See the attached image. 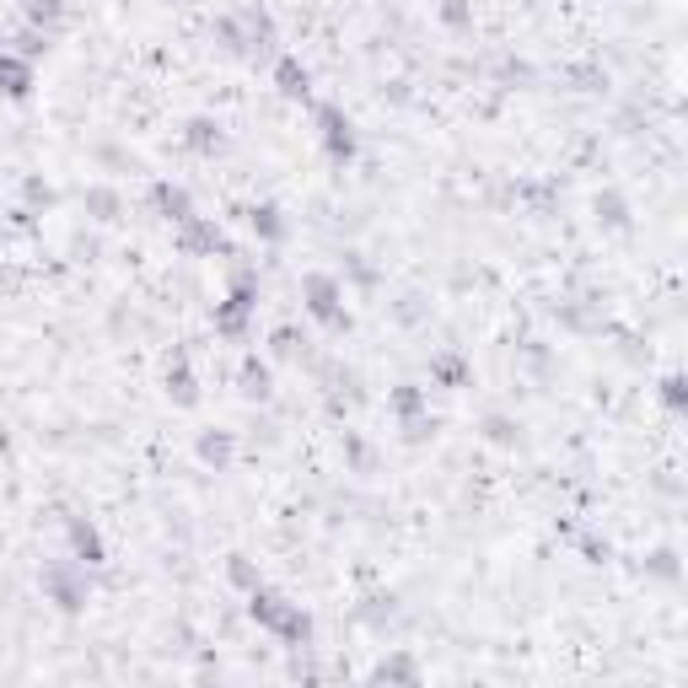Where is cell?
I'll return each instance as SVG.
<instances>
[{"mask_svg":"<svg viewBox=\"0 0 688 688\" xmlns=\"http://www.w3.org/2000/svg\"><path fill=\"white\" fill-rule=\"evenodd\" d=\"M248 619L264 629V634H275V640H280L285 651H302V645L313 651V634H317L313 614H307V608H302L296 597L275 592L269 581H258V586L248 592Z\"/></svg>","mask_w":688,"mask_h":688,"instance_id":"cell-1","label":"cell"},{"mask_svg":"<svg viewBox=\"0 0 688 688\" xmlns=\"http://www.w3.org/2000/svg\"><path fill=\"white\" fill-rule=\"evenodd\" d=\"M253 313H258V275H253V264H243L237 253H232V285H226V296L215 302V334L221 339H232V345H243L253 334Z\"/></svg>","mask_w":688,"mask_h":688,"instance_id":"cell-2","label":"cell"},{"mask_svg":"<svg viewBox=\"0 0 688 688\" xmlns=\"http://www.w3.org/2000/svg\"><path fill=\"white\" fill-rule=\"evenodd\" d=\"M38 586H44V603H55L60 614H86V603H92V564L81 560H49L38 570Z\"/></svg>","mask_w":688,"mask_h":688,"instance_id":"cell-3","label":"cell"},{"mask_svg":"<svg viewBox=\"0 0 688 688\" xmlns=\"http://www.w3.org/2000/svg\"><path fill=\"white\" fill-rule=\"evenodd\" d=\"M302 307L317 328L328 334H350V307H345V280L328 269H307L302 275Z\"/></svg>","mask_w":688,"mask_h":688,"instance_id":"cell-4","label":"cell"},{"mask_svg":"<svg viewBox=\"0 0 688 688\" xmlns=\"http://www.w3.org/2000/svg\"><path fill=\"white\" fill-rule=\"evenodd\" d=\"M313 125H317V145L334 167H350L361 156V135H355V119L339 108V103H313Z\"/></svg>","mask_w":688,"mask_h":688,"instance_id":"cell-5","label":"cell"},{"mask_svg":"<svg viewBox=\"0 0 688 688\" xmlns=\"http://www.w3.org/2000/svg\"><path fill=\"white\" fill-rule=\"evenodd\" d=\"M173 248L184 253V258H215V253H221V258H232V253H237L232 243H226L221 221H215V215H199V210H194L188 221L173 226Z\"/></svg>","mask_w":688,"mask_h":688,"instance_id":"cell-6","label":"cell"},{"mask_svg":"<svg viewBox=\"0 0 688 688\" xmlns=\"http://www.w3.org/2000/svg\"><path fill=\"white\" fill-rule=\"evenodd\" d=\"M60 527H65V549H70V560L92 564V570H97V564H108V544H103V533H97V522H92V516L65 511Z\"/></svg>","mask_w":688,"mask_h":688,"instance_id":"cell-7","label":"cell"},{"mask_svg":"<svg viewBox=\"0 0 688 688\" xmlns=\"http://www.w3.org/2000/svg\"><path fill=\"white\" fill-rule=\"evenodd\" d=\"M269 81H275V92L285 103H313V65L302 60V55H275Z\"/></svg>","mask_w":688,"mask_h":688,"instance_id":"cell-8","label":"cell"},{"mask_svg":"<svg viewBox=\"0 0 688 688\" xmlns=\"http://www.w3.org/2000/svg\"><path fill=\"white\" fill-rule=\"evenodd\" d=\"M162 393L173 398V409H194V404H199V376H194L188 350H173V355H167V366H162Z\"/></svg>","mask_w":688,"mask_h":688,"instance_id":"cell-9","label":"cell"},{"mask_svg":"<svg viewBox=\"0 0 688 688\" xmlns=\"http://www.w3.org/2000/svg\"><path fill=\"white\" fill-rule=\"evenodd\" d=\"M226 129H221V119H210V114H194V119H184V151H194V156H205V162H215V156H226Z\"/></svg>","mask_w":688,"mask_h":688,"instance_id":"cell-10","label":"cell"},{"mask_svg":"<svg viewBox=\"0 0 688 688\" xmlns=\"http://www.w3.org/2000/svg\"><path fill=\"white\" fill-rule=\"evenodd\" d=\"M194 457H199L205 468L226 474V468L237 463V431H226V425H205V431L194 436Z\"/></svg>","mask_w":688,"mask_h":688,"instance_id":"cell-11","label":"cell"},{"mask_svg":"<svg viewBox=\"0 0 688 688\" xmlns=\"http://www.w3.org/2000/svg\"><path fill=\"white\" fill-rule=\"evenodd\" d=\"M243 215H248V232L258 243H269V248H280V243L291 237V215H285L275 199H258V205H248Z\"/></svg>","mask_w":688,"mask_h":688,"instance_id":"cell-12","label":"cell"},{"mask_svg":"<svg viewBox=\"0 0 688 688\" xmlns=\"http://www.w3.org/2000/svg\"><path fill=\"white\" fill-rule=\"evenodd\" d=\"M81 210H86V221H97V226H119V221H125V194L114 184H86L81 188Z\"/></svg>","mask_w":688,"mask_h":688,"instance_id":"cell-13","label":"cell"},{"mask_svg":"<svg viewBox=\"0 0 688 688\" xmlns=\"http://www.w3.org/2000/svg\"><path fill=\"white\" fill-rule=\"evenodd\" d=\"M592 221H597L603 232H629V226H634V210H629L625 188H597V194H592Z\"/></svg>","mask_w":688,"mask_h":688,"instance_id":"cell-14","label":"cell"},{"mask_svg":"<svg viewBox=\"0 0 688 688\" xmlns=\"http://www.w3.org/2000/svg\"><path fill=\"white\" fill-rule=\"evenodd\" d=\"M151 210H156L167 226H178V221L194 215V194H188L184 184H173V178H156V184H151Z\"/></svg>","mask_w":688,"mask_h":688,"instance_id":"cell-15","label":"cell"},{"mask_svg":"<svg viewBox=\"0 0 688 688\" xmlns=\"http://www.w3.org/2000/svg\"><path fill=\"white\" fill-rule=\"evenodd\" d=\"M640 575H645L651 586H678V581H684V555H678L673 544H656V549L640 555Z\"/></svg>","mask_w":688,"mask_h":688,"instance_id":"cell-16","label":"cell"},{"mask_svg":"<svg viewBox=\"0 0 688 688\" xmlns=\"http://www.w3.org/2000/svg\"><path fill=\"white\" fill-rule=\"evenodd\" d=\"M372 684H420L425 678V667H420V656L415 651H387V656H376L372 673H366Z\"/></svg>","mask_w":688,"mask_h":688,"instance_id":"cell-17","label":"cell"},{"mask_svg":"<svg viewBox=\"0 0 688 688\" xmlns=\"http://www.w3.org/2000/svg\"><path fill=\"white\" fill-rule=\"evenodd\" d=\"M474 382V361L463 355V350H436L431 355V387H446V393H457V387H468Z\"/></svg>","mask_w":688,"mask_h":688,"instance_id":"cell-18","label":"cell"},{"mask_svg":"<svg viewBox=\"0 0 688 688\" xmlns=\"http://www.w3.org/2000/svg\"><path fill=\"white\" fill-rule=\"evenodd\" d=\"M237 393H243L248 404H269V398H275V366H269L264 355H243V366H237Z\"/></svg>","mask_w":688,"mask_h":688,"instance_id":"cell-19","label":"cell"},{"mask_svg":"<svg viewBox=\"0 0 688 688\" xmlns=\"http://www.w3.org/2000/svg\"><path fill=\"white\" fill-rule=\"evenodd\" d=\"M237 16H243V33H248V60H258V55H275V44H280V33H275V16H269L264 5H243Z\"/></svg>","mask_w":688,"mask_h":688,"instance_id":"cell-20","label":"cell"},{"mask_svg":"<svg viewBox=\"0 0 688 688\" xmlns=\"http://www.w3.org/2000/svg\"><path fill=\"white\" fill-rule=\"evenodd\" d=\"M0 97H11V103H27V97H33V60H22L16 49L0 55Z\"/></svg>","mask_w":688,"mask_h":688,"instance_id":"cell-21","label":"cell"},{"mask_svg":"<svg viewBox=\"0 0 688 688\" xmlns=\"http://www.w3.org/2000/svg\"><path fill=\"white\" fill-rule=\"evenodd\" d=\"M431 409V393L420 387V382H398V387H387V415L404 425V420H420Z\"/></svg>","mask_w":688,"mask_h":688,"instance_id":"cell-22","label":"cell"},{"mask_svg":"<svg viewBox=\"0 0 688 688\" xmlns=\"http://www.w3.org/2000/svg\"><path fill=\"white\" fill-rule=\"evenodd\" d=\"M479 436L490 441V446H501V452H516V446H522V420H516V415H501V409H490V415H485V420H479Z\"/></svg>","mask_w":688,"mask_h":688,"instance_id":"cell-23","label":"cell"},{"mask_svg":"<svg viewBox=\"0 0 688 688\" xmlns=\"http://www.w3.org/2000/svg\"><path fill=\"white\" fill-rule=\"evenodd\" d=\"M210 38H215V49H221V55L248 60V33H243V16H237V11L215 16V22H210Z\"/></svg>","mask_w":688,"mask_h":688,"instance_id":"cell-24","label":"cell"},{"mask_svg":"<svg viewBox=\"0 0 688 688\" xmlns=\"http://www.w3.org/2000/svg\"><path fill=\"white\" fill-rule=\"evenodd\" d=\"M355 619L366 629H387L398 619V592H366V597L355 603Z\"/></svg>","mask_w":688,"mask_h":688,"instance_id":"cell-25","label":"cell"},{"mask_svg":"<svg viewBox=\"0 0 688 688\" xmlns=\"http://www.w3.org/2000/svg\"><path fill=\"white\" fill-rule=\"evenodd\" d=\"M22 16H27V27H38V33H60L65 16H70V5L65 0H22Z\"/></svg>","mask_w":688,"mask_h":688,"instance_id":"cell-26","label":"cell"},{"mask_svg":"<svg viewBox=\"0 0 688 688\" xmlns=\"http://www.w3.org/2000/svg\"><path fill=\"white\" fill-rule=\"evenodd\" d=\"M339 452H345V468L350 474H376V446L361 431H345L339 436Z\"/></svg>","mask_w":688,"mask_h":688,"instance_id":"cell-27","label":"cell"},{"mask_svg":"<svg viewBox=\"0 0 688 688\" xmlns=\"http://www.w3.org/2000/svg\"><path fill=\"white\" fill-rule=\"evenodd\" d=\"M436 16H441V27L446 33H474V0H436Z\"/></svg>","mask_w":688,"mask_h":688,"instance_id":"cell-28","label":"cell"},{"mask_svg":"<svg viewBox=\"0 0 688 688\" xmlns=\"http://www.w3.org/2000/svg\"><path fill=\"white\" fill-rule=\"evenodd\" d=\"M226 581H232V586L248 597L253 586L264 581V570H258V560H248V555H226Z\"/></svg>","mask_w":688,"mask_h":688,"instance_id":"cell-29","label":"cell"},{"mask_svg":"<svg viewBox=\"0 0 688 688\" xmlns=\"http://www.w3.org/2000/svg\"><path fill=\"white\" fill-rule=\"evenodd\" d=\"M522 361H527V372L538 376V382L555 376V350H549L544 339H527V345H522Z\"/></svg>","mask_w":688,"mask_h":688,"instance_id":"cell-30","label":"cell"},{"mask_svg":"<svg viewBox=\"0 0 688 688\" xmlns=\"http://www.w3.org/2000/svg\"><path fill=\"white\" fill-rule=\"evenodd\" d=\"M269 355H275V361H302V334H296L291 323H280V328L269 334Z\"/></svg>","mask_w":688,"mask_h":688,"instance_id":"cell-31","label":"cell"},{"mask_svg":"<svg viewBox=\"0 0 688 688\" xmlns=\"http://www.w3.org/2000/svg\"><path fill=\"white\" fill-rule=\"evenodd\" d=\"M49 205H55V184L38 178V173H27L22 178V210H49Z\"/></svg>","mask_w":688,"mask_h":688,"instance_id":"cell-32","label":"cell"},{"mask_svg":"<svg viewBox=\"0 0 688 688\" xmlns=\"http://www.w3.org/2000/svg\"><path fill=\"white\" fill-rule=\"evenodd\" d=\"M656 398L673 409V415H684L688 409V382H684V372H667L662 382H656Z\"/></svg>","mask_w":688,"mask_h":688,"instance_id":"cell-33","label":"cell"},{"mask_svg":"<svg viewBox=\"0 0 688 688\" xmlns=\"http://www.w3.org/2000/svg\"><path fill=\"white\" fill-rule=\"evenodd\" d=\"M398 431H404V441H409V446H431V441H436V431H441V420L425 409L420 420H404Z\"/></svg>","mask_w":688,"mask_h":688,"instance_id":"cell-34","label":"cell"},{"mask_svg":"<svg viewBox=\"0 0 688 688\" xmlns=\"http://www.w3.org/2000/svg\"><path fill=\"white\" fill-rule=\"evenodd\" d=\"M564 81H570L575 92H603V86H608V70H603V65H575V70H564Z\"/></svg>","mask_w":688,"mask_h":688,"instance_id":"cell-35","label":"cell"},{"mask_svg":"<svg viewBox=\"0 0 688 688\" xmlns=\"http://www.w3.org/2000/svg\"><path fill=\"white\" fill-rule=\"evenodd\" d=\"M495 75H501V86H527V81H533V65L501 55V60H495Z\"/></svg>","mask_w":688,"mask_h":688,"instance_id":"cell-36","label":"cell"},{"mask_svg":"<svg viewBox=\"0 0 688 688\" xmlns=\"http://www.w3.org/2000/svg\"><path fill=\"white\" fill-rule=\"evenodd\" d=\"M575 549H581V560H586V564H608V560H614L608 538H597V533H581V538H575Z\"/></svg>","mask_w":688,"mask_h":688,"instance_id":"cell-37","label":"cell"},{"mask_svg":"<svg viewBox=\"0 0 688 688\" xmlns=\"http://www.w3.org/2000/svg\"><path fill=\"white\" fill-rule=\"evenodd\" d=\"M16 55H22V60H38V55H49V33H38V27H22V33H16Z\"/></svg>","mask_w":688,"mask_h":688,"instance_id":"cell-38","label":"cell"},{"mask_svg":"<svg viewBox=\"0 0 688 688\" xmlns=\"http://www.w3.org/2000/svg\"><path fill=\"white\" fill-rule=\"evenodd\" d=\"M393 313H398V323H420V317H425V302L409 291V296H398V307H393Z\"/></svg>","mask_w":688,"mask_h":688,"instance_id":"cell-39","label":"cell"},{"mask_svg":"<svg viewBox=\"0 0 688 688\" xmlns=\"http://www.w3.org/2000/svg\"><path fill=\"white\" fill-rule=\"evenodd\" d=\"M173 5H194V0H173Z\"/></svg>","mask_w":688,"mask_h":688,"instance_id":"cell-40","label":"cell"},{"mask_svg":"<svg viewBox=\"0 0 688 688\" xmlns=\"http://www.w3.org/2000/svg\"><path fill=\"white\" fill-rule=\"evenodd\" d=\"M0 55H5V44H0Z\"/></svg>","mask_w":688,"mask_h":688,"instance_id":"cell-41","label":"cell"}]
</instances>
